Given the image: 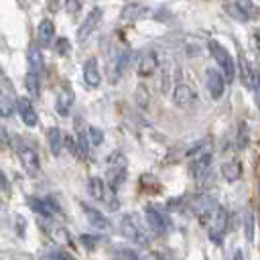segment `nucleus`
Returning a JSON list of instances; mask_svg holds the SVG:
<instances>
[{"label": "nucleus", "instance_id": "8", "mask_svg": "<svg viewBox=\"0 0 260 260\" xmlns=\"http://www.w3.org/2000/svg\"><path fill=\"white\" fill-rule=\"evenodd\" d=\"M26 203L32 211H37L43 217H53L55 213H59V203L53 197H28Z\"/></svg>", "mask_w": 260, "mask_h": 260}, {"label": "nucleus", "instance_id": "21", "mask_svg": "<svg viewBox=\"0 0 260 260\" xmlns=\"http://www.w3.org/2000/svg\"><path fill=\"white\" fill-rule=\"evenodd\" d=\"M87 191L91 193L93 199H100V201H108V187L106 183L100 179V177H91L87 181ZM110 205V203H108Z\"/></svg>", "mask_w": 260, "mask_h": 260}, {"label": "nucleus", "instance_id": "34", "mask_svg": "<svg viewBox=\"0 0 260 260\" xmlns=\"http://www.w3.org/2000/svg\"><path fill=\"white\" fill-rule=\"evenodd\" d=\"M63 144L67 146V150H69L71 154H79V150H77V144H75V140H73L71 136H63Z\"/></svg>", "mask_w": 260, "mask_h": 260}, {"label": "nucleus", "instance_id": "29", "mask_svg": "<svg viewBox=\"0 0 260 260\" xmlns=\"http://www.w3.org/2000/svg\"><path fill=\"white\" fill-rule=\"evenodd\" d=\"M85 138L89 140V144H93V146H98V144H102V142H104V132H102L100 128H95V126H87V132H85Z\"/></svg>", "mask_w": 260, "mask_h": 260}, {"label": "nucleus", "instance_id": "12", "mask_svg": "<svg viewBox=\"0 0 260 260\" xmlns=\"http://www.w3.org/2000/svg\"><path fill=\"white\" fill-rule=\"evenodd\" d=\"M138 73L140 75H150L156 67H158V59H156V53L152 49H144L140 55H138Z\"/></svg>", "mask_w": 260, "mask_h": 260}, {"label": "nucleus", "instance_id": "35", "mask_svg": "<svg viewBox=\"0 0 260 260\" xmlns=\"http://www.w3.org/2000/svg\"><path fill=\"white\" fill-rule=\"evenodd\" d=\"M51 260H75V258L65 250H57V252L51 254Z\"/></svg>", "mask_w": 260, "mask_h": 260}, {"label": "nucleus", "instance_id": "15", "mask_svg": "<svg viewBox=\"0 0 260 260\" xmlns=\"http://www.w3.org/2000/svg\"><path fill=\"white\" fill-rule=\"evenodd\" d=\"M71 106H73V91H71L69 85H65V87H61V89L57 91L55 110H57L59 116H67L69 110H71Z\"/></svg>", "mask_w": 260, "mask_h": 260}, {"label": "nucleus", "instance_id": "16", "mask_svg": "<svg viewBox=\"0 0 260 260\" xmlns=\"http://www.w3.org/2000/svg\"><path fill=\"white\" fill-rule=\"evenodd\" d=\"M81 209L85 211V217H87V221H89L91 228H95V230H110V221L95 207H91L87 203H81Z\"/></svg>", "mask_w": 260, "mask_h": 260}, {"label": "nucleus", "instance_id": "1", "mask_svg": "<svg viewBox=\"0 0 260 260\" xmlns=\"http://www.w3.org/2000/svg\"><path fill=\"white\" fill-rule=\"evenodd\" d=\"M207 49H209V55L215 59L217 67H221L219 73L223 75L225 83H232L234 77H236V61H234V57L230 55V51H228L219 41H215V39H209Z\"/></svg>", "mask_w": 260, "mask_h": 260}, {"label": "nucleus", "instance_id": "38", "mask_svg": "<svg viewBox=\"0 0 260 260\" xmlns=\"http://www.w3.org/2000/svg\"><path fill=\"white\" fill-rule=\"evenodd\" d=\"M258 193H260V187H258Z\"/></svg>", "mask_w": 260, "mask_h": 260}, {"label": "nucleus", "instance_id": "19", "mask_svg": "<svg viewBox=\"0 0 260 260\" xmlns=\"http://www.w3.org/2000/svg\"><path fill=\"white\" fill-rule=\"evenodd\" d=\"M43 71H45L43 55H41L39 47H30V49H28V73H35L37 77H41Z\"/></svg>", "mask_w": 260, "mask_h": 260}, {"label": "nucleus", "instance_id": "37", "mask_svg": "<svg viewBox=\"0 0 260 260\" xmlns=\"http://www.w3.org/2000/svg\"><path fill=\"white\" fill-rule=\"evenodd\" d=\"M236 260H242V252H240V250L236 252Z\"/></svg>", "mask_w": 260, "mask_h": 260}, {"label": "nucleus", "instance_id": "25", "mask_svg": "<svg viewBox=\"0 0 260 260\" xmlns=\"http://www.w3.org/2000/svg\"><path fill=\"white\" fill-rule=\"evenodd\" d=\"M12 112H14V100L4 89H0V116H10Z\"/></svg>", "mask_w": 260, "mask_h": 260}, {"label": "nucleus", "instance_id": "2", "mask_svg": "<svg viewBox=\"0 0 260 260\" xmlns=\"http://www.w3.org/2000/svg\"><path fill=\"white\" fill-rule=\"evenodd\" d=\"M205 221H207V236H209V240L215 242V244H221V240H223V236L228 232V211L221 205H217V209Z\"/></svg>", "mask_w": 260, "mask_h": 260}, {"label": "nucleus", "instance_id": "33", "mask_svg": "<svg viewBox=\"0 0 260 260\" xmlns=\"http://www.w3.org/2000/svg\"><path fill=\"white\" fill-rule=\"evenodd\" d=\"M252 89L256 93V104L260 106V71H254L252 75Z\"/></svg>", "mask_w": 260, "mask_h": 260}, {"label": "nucleus", "instance_id": "28", "mask_svg": "<svg viewBox=\"0 0 260 260\" xmlns=\"http://www.w3.org/2000/svg\"><path fill=\"white\" fill-rule=\"evenodd\" d=\"M41 77H37L35 73H26V89L32 93V98H39L41 93Z\"/></svg>", "mask_w": 260, "mask_h": 260}, {"label": "nucleus", "instance_id": "26", "mask_svg": "<svg viewBox=\"0 0 260 260\" xmlns=\"http://www.w3.org/2000/svg\"><path fill=\"white\" fill-rule=\"evenodd\" d=\"M130 59H132V51L130 49H124L118 55V59H116V75H122V71L130 65Z\"/></svg>", "mask_w": 260, "mask_h": 260}, {"label": "nucleus", "instance_id": "6", "mask_svg": "<svg viewBox=\"0 0 260 260\" xmlns=\"http://www.w3.org/2000/svg\"><path fill=\"white\" fill-rule=\"evenodd\" d=\"M217 199L213 197V195H209V193H199V195H195L193 199H191V207H193V211L201 217V219H207L215 209H217Z\"/></svg>", "mask_w": 260, "mask_h": 260}, {"label": "nucleus", "instance_id": "23", "mask_svg": "<svg viewBox=\"0 0 260 260\" xmlns=\"http://www.w3.org/2000/svg\"><path fill=\"white\" fill-rule=\"evenodd\" d=\"M242 228H244L246 240L248 242H254V230H256V225H254V213H252L250 207H244L242 209Z\"/></svg>", "mask_w": 260, "mask_h": 260}, {"label": "nucleus", "instance_id": "18", "mask_svg": "<svg viewBox=\"0 0 260 260\" xmlns=\"http://www.w3.org/2000/svg\"><path fill=\"white\" fill-rule=\"evenodd\" d=\"M37 39H39V43L43 45V47H49L51 43H53V39H55V24H53V20H43L41 24H39V28H37Z\"/></svg>", "mask_w": 260, "mask_h": 260}, {"label": "nucleus", "instance_id": "13", "mask_svg": "<svg viewBox=\"0 0 260 260\" xmlns=\"http://www.w3.org/2000/svg\"><path fill=\"white\" fill-rule=\"evenodd\" d=\"M14 108L18 110V114H20V118H22V122H24L26 126H30V128H32V126H37L39 118H37V112H35L32 102H30L28 98H18Z\"/></svg>", "mask_w": 260, "mask_h": 260}, {"label": "nucleus", "instance_id": "30", "mask_svg": "<svg viewBox=\"0 0 260 260\" xmlns=\"http://www.w3.org/2000/svg\"><path fill=\"white\" fill-rule=\"evenodd\" d=\"M116 260H140L138 254L130 248H118L116 250Z\"/></svg>", "mask_w": 260, "mask_h": 260}, {"label": "nucleus", "instance_id": "27", "mask_svg": "<svg viewBox=\"0 0 260 260\" xmlns=\"http://www.w3.org/2000/svg\"><path fill=\"white\" fill-rule=\"evenodd\" d=\"M252 71H250V65H248V61L242 57L240 59V77H242V83L244 85H248V87H252Z\"/></svg>", "mask_w": 260, "mask_h": 260}, {"label": "nucleus", "instance_id": "17", "mask_svg": "<svg viewBox=\"0 0 260 260\" xmlns=\"http://www.w3.org/2000/svg\"><path fill=\"white\" fill-rule=\"evenodd\" d=\"M173 98H175V104L177 106H191L197 100V93L187 83H177L175 85V91H173Z\"/></svg>", "mask_w": 260, "mask_h": 260}, {"label": "nucleus", "instance_id": "24", "mask_svg": "<svg viewBox=\"0 0 260 260\" xmlns=\"http://www.w3.org/2000/svg\"><path fill=\"white\" fill-rule=\"evenodd\" d=\"M221 175L225 181H238L242 177V165L240 160H230L221 165Z\"/></svg>", "mask_w": 260, "mask_h": 260}, {"label": "nucleus", "instance_id": "20", "mask_svg": "<svg viewBox=\"0 0 260 260\" xmlns=\"http://www.w3.org/2000/svg\"><path fill=\"white\" fill-rule=\"evenodd\" d=\"M225 10H228L234 18L246 22V20H250V14H252L254 8H252L250 4H244V2H232V4H225Z\"/></svg>", "mask_w": 260, "mask_h": 260}, {"label": "nucleus", "instance_id": "10", "mask_svg": "<svg viewBox=\"0 0 260 260\" xmlns=\"http://www.w3.org/2000/svg\"><path fill=\"white\" fill-rule=\"evenodd\" d=\"M211 160H213L211 152H203V154H197V156H195V160L191 162V175H193L195 181H203V179L209 175V171H211Z\"/></svg>", "mask_w": 260, "mask_h": 260}, {"label": "nucleus", "instance_id": "9", "mask_svg": "<svg viewBox=\"0 0 260 260\" xmlns=\"http://www.w3.org/2000/svg\"><path fill=\"white\" fill-rule=\"evenodd\" d=\"M100 20H102V8H91L89 12H87V16L83 18V22L79 24V28H77V39H79V43H85L87 39H89V35L95 30V26L100 24Z\"/></svg>", "mask_w": 260, "mask_h": 260}, {"label": "nucleus", "instance_id": "31", "mask_svg": "<svg viewBox=\"0 0 260 260\" xmlns=\"http://www.w3.org/2000/svg\"><path fill=\"white\" fill-rule=\"evenodd\" d=\"M81 244L87 248V250H93L95 246H98V242H100V238L98 236H89V234H81Z\"/></svg>", "mask_w": 260, "mask_h": 260}, {"label": "nucleus", "instance_id": "36", "mask_svg": "<svg viewBox=\"0 0 260 260\" xmlns=\"http://www.w3.org/2000/svg\"><path fill=\"white\" fill-rule=\"evenodd\" d=\"M6 189H8V181H6V175L0 169V191H6Z\"/></svg>", "mask_w": 260, "mask_h": 260}, {"label": "nucleus", "instance_id": "4", "mask_svg": "<svg viewBox=\"0 0 260 260\" xmlns=\"http://www.w3.org/2000/svg\"><path fill=\"white\" fill-rule=\"evenodd\" d=\"M120 232H122V236L126 240L134 242V244H148V238H146L144 230L140 228L136 215H132V213L122 215V219H120Z\"/></svg>", "mask_w": 260, "mask_h": 260}, {"label": "nucleus", "instance_id": "22", "mask_svg": "<svg viewBox=\"0 0 260 260\" xmlns=\"http://www.w3.org/2000/svg\"><path fill=\"white\" fill-rule=\"evenodd\" d=\"M47 142H49L51 152H53L55 156H59L61 150H63V132H61L57 126L49 128V130H47Z\"/></svg>", "mask_w": 260, "mask_h": 260}, {"label": "nucleus", "instance_id": "14", "mask_svg": "<svg viewBox=\"0 0 260 260\" xmlns=\"http://www.w3.org/2000/svg\"><path fill=\"white\" fill-rule=\"evenodd\" d=\"M83 81L87 83V87H98L100 85L102 75H100V65H98L95 57H89L83 63Z\"/></svg>", "mask_w": 260, "mask_h": 260}, {"label": "nucleus", "instance_id": "32", "mask_svg": "<svg viewBox=\"0 0 260 260\" xmlns=\"http://www.w3.org/2000/svg\"><path fill=\"white\" fill-rule=\"evenodd\" d=\"M69 41L65 39V37H61V39H57V43H55V51L59 53V55H67L69 53Z\"/></svg>", "mask_w": 260, "mask_h": 260}, {"label": "nucleus", "instance_id": "7", "mask_svg": "<svg viewBox=\"0 0 260 260\" xmlns=\"http://www.w3.org/2000/svg\"><path fill=\"white\" fill-rule=\"evenodd\" d=\"M205 87L211 95V100H219L223 95V89H225V79L223 75L213 69V67H207L205 69Z\"/></svg>", "mask_w": 260, "mask_h": 260}, {"label": "nucleus", "instance_id": "11", "mask_svg": "<svg viewBox=\"0 0 260 260\" xmlns=\"http://www.w3.org/2000/svg\"><path fill=\"white\" fill-rule=\"evenodd\" d=\"M144 217H146V223L150 225V230H152L154 234H165V232H167L165 213H160L154 205H146V207H144Z\"/></svg>", "mask_w": 260, "mask_h": 260}, {"label": "nucleus", "instance_id": "5", "mask_svg": "<svg viewBox=\"0 0 260 260\" xmlns=\"http://www.w3.org/2000/svg\"><path fill=\"white\" fill-rule=\"evenodd\" d=\"M14 150L18 152V156H20V160H22V165L26 167V171H30V173H37L39 171V167H41V162H39V154H37V150L26 142V140H22V138H14Z\"/></svg>", "mask_w": 260, "mask_h": 260}, {"label": "nucleus", "instance_id": "3", "mask_svg": "<svg viewBox=\"0 0 260 260\" xmlns=\"http://www.w3.org/2000/svg\"><path fill=\"white\" fill-rule=\"evenodd\" d=\"M126 179V156L122 152H114L108 160V183L112 191H118Z\"/></svg>", "mask_w": 260, "mask_h": 260}]
</instances>
